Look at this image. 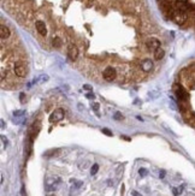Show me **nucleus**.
I'll list each match as a JSON object with an SVG mask.
<instances>
[{"label":"nucleus","instance_id":"0eeeda50","mask_svg":"<svg viewBox=\"0 0 195 196\" xmlns=\"http://www.w3.org/2000/svg\"><path fill=\"white\" fill-rule=\"evenodd\" d=\"M146 46H147V48H148V49H151V51H153V52H154L157 48H159V47H160V41H159L158 39H155V37H151V39H148V40H147Z\"/></svg>","mask_w":195,"mask_h":196},{"label":"nucleus","instance_id":"c85d7f7f","mask_svg":"<svg viewBox=\"0 0 195 196\" xmlns=\"http://www.w3.org/2000/svg\"><path fill=\"white\" fill-rule=\"evenodd\" d=\"M52 196H54V195H52Z\"/></svg>","mask_w":195,"mask_h":196},{"label":"nucleus","instance_id":"a211bd4d","mask_svg":"<svg viewBox=\"0 0 195 196\" xmlns=\"http://www.w3.org/2000/svg\"><path fill=\"white\" fill-rule=\"evenodd\" d=\"M113 118H115L116 120H122V119H123V116H122V113L116 112V113H115V116H113Z\"/></svg>","mask_w":195,"mask_h":196},{"label":"nucleus","instance_id":"1a4fd4ad","mask_svg":"<svg viewBox=\"0 0 195 196\" xmlns=\"http://www.w3.org/2000/svg\"><path fill=\"white\" fill-rule=\"evenodd\" d=\"M35 27H36V30H38V33H39L40 35H42V36H46V35H47V28H46L45 22L38 21V22L35 23Z\"/></svg>","mask_w":195,"mask_h":196},{"label":"nucleus","instance_id":"bb28decb","mask_svg":"<svg viewBox=\"0 0 195 196\" xmlns=\"http://www.w3.org/2000/svg\"><path fill=\"white\" fill-rule=\"evenodd\" d=\"M172 191H173V194H175L176 196H177V195L179 194V192H178V189H177V188H173V189H172Z\"/></svg>","mask_w":195,"mask_h":196},{"label":"nucleus","instance_id":"6e6552de","mask_svg":"<svg viewBox=\"0 0 195 196\" xmlns=\"http://www.w3.org/2000/svg\"><path fill=\"white\" fill-rule=\"evenodd\" d=\"M68 55L71 60H76L77 57H78V49L75 45H69L68 47Z\"/></svg>","mask_w":195,"mask_h":196},{"label":"nucleus","instance_id":"4be33fe9","mask_svg":"<svg viewBox=\"0 0 195 196\" xmlns=\"http://www.w3.org/2000/svg\"><path fill=\"white\" fill-rule=\"evenodd\" d=\"M86 97H87V99H93V100H94V99H95V95L92 94V93H89V94L86 95Z\"/></svg>","mask_w":195,"mask_h":196},{"label":"nucleus","instance_id":"f8f14e48","mask_svg":"<svg viewBox=\"0 0 195 196\" xmlns=\"http://www.w3.org/2000/svg\"><path fill=\"white\" fill-rule=\"evenodd\" d=\"M10 35H11V31H10L9 27H6L4 24L0 27V36H2V40H5V39L10 37Z\"/></svg>","mask_w":195,"mask_h":196},{"label":"nucleus","instance_id":"393cba45","mask_svg":"<svg viewBox=\"0 0 195 196\" xmlns=\"http://www.w3.org/2000/svg\"><path fill=\"white\" fill-rule=\"evenodd\" d=\"M131 195H133V196H141V194H139L136 190H133V191H131Z\"/></svg>","mask_w":195,"mask_h":196},{"label":"nucleus","instance_id":"2eb2a0df","mask_svg":"<svg viewBox=\"0 0 195 196\" xmlns=\"http://www.w3.org/2000/svg\"><path fill=\"white\" fill-rule=\"evenodd\" d=\"M62 43H63V42H62V40H60L59 37H54V39H53V46H54V47L58 48V47L62 46Z\"/></svg>","mask_w":195,"mask_h":196},{"label":"nucleus","instance_id":"5701e85b","mask_svg":"<svg viewBox=\"0 0 195 196\" xmlns=\"http://www.w3.org/2000/svg\"><path fill=\"white\" fill-rule=\"evenodd\" d=\"M24 99H26L24 93H21V95H20V100H21V102H24Z\"/></svg>","mask_w":195,"mask_h":196},{"label":"nucleus","instance_id":"423d86ee","mask_svg":"<svg viewBox=\"0 0 195 196\" xmlns=\"http://www.w3.org/2000/svg\"><path fill=\"white\" fill-rule=\"evenodd\" d=\"M63 118H64V111L59 108V110H56V111L50 116V122H51V123H57V122H60Z\"/></svg>","mask_w":195,"mask_h":196},{"label":"nucleus","instance_id":"f3484780","mask_svg":"<svg viewBox=\"0 0 195 196\" xmlns=\"http://www.w3.org/2000/svg\"><path fill=\"white\" fill-rule=\"evenodd\" d=\"M101 131H103V134H105L106 136H113L112 131H111V130H109V129H106V128H104Z\"/></svg>","mask_w":195,"mask_h":196},{"label":"nucleus","instance_id":"9d476101","mask_svg":"<svg viewBox=\"0 0 195 196\" xmlns=\"http://www.w3.org/2000/svg\"><path fill=\"white\" fill-rule=\"evenodd\" d=\"M59 179L58 178H51V179H48L47 182H46V190H56L57 189V186H58V184H59Z\"/></svg>","mask_w":195,"mask_h":196},{"label":"nucleus","instance_id":"b1692460","mask_svg":"<svg viewBox=\"0 0 195 196\" xmlns=\"http://www.w3.org/2000/svg\"><path fill=\"white\" fill-rule=\"evenodd\" d=\"M14 114H15L16 117H21V116L23 114V111H16V112H15Z\"/></svg>","mask_w":195,"mask_h":196},{"label":"nucleus","instance_id":"a878e982","mask_svg":"<svg viewBox=\"0 0 195 196\" xmlns=\"http://www.w3.org/2000/svg\"><path fill=\"white\" fill-rule=\"evenodd\" d=\"M159 177H160V178H164V177H165V171H160Z\"/></svg>","mask_w":195,"mask_h":196},{"label":"nucleus","instance_id":"cd10ccee","mask_svg":"<svg viewBox=\"0 0 195 196\" xmlns=\"http://www.w3.org/2000/svg\"><path fill=\"white\" fill-rule=\"evenodd\" d=\"M121 191H122V195H123L124 194V185H122V190Z\"/></svg>","mask_w":195,"mask_h":196},{"label":"nucleus","instance_id":"ddd939ff","mask_svg":"<svg viewBox=\"0 0 195 196\" xmlns=\"http://www.w3.org/2000/svg\"><path fill=\"white\" fill-rule=\"evenodd\" d=\"M164 55H165V52H164V49L163 48H157L155 51H154V59L155 60H161L163 58H164Z\"/></svg>","mask_w":195,"mask_h":196},{"label":"nucleus","instance_id":"20e7f679","mask_svg":"<svg viewBox=\"0 0 195 196\" xmlns=\"http://www.w3.org/2000/svg\"><path fill=\"white\" fill-rule=\"evenodd\" d=\"M116 76H117V72H116L115 67H112V66H107V67L103 71V77H104V79L107 81V82H112V81L116 78Z\"/></svg>","mask_w":195,"mask_h":196},{"label":"nucleus","instance_id":"6ab92c4d","mask_svg":"<svg viewBox=\"0 0 195 196\" xmlns=\"http://www.w3.org/2000/svg\"><path fill=\"white\" fill-rule=\"evenodd\" d=\"M92 108L98 112V111H99V104H98V102H93L92 104Z\"/></svg>","mask_w":195,"mask_h":196},{"label":"nucleus","instance_id":"f03ea898","mask_svg":"<svg viewBox=\"0 0 195 196\" xmlns=\"http://www.w3.org/2000/svg\"><path fill=\"white\" fill-rule=\"evenodd\" d=\"M175 93H176V96L178 101H182V102H188V99H189V95L187 93V90L182 87V85H177L176 89H175Z\"/></svg>","mask_w":195,"mask_h":196},{"label":"nucleus","instance_id":"4468645a","mask_svg":"<svg viewBox=\"0 0 195 196\" xmlns=\"http://www.w3.org/2000/svg\"><path fill=\"white\" fill-rule=\"evenodd\" d=\"M98 171H99V165H98V164H94V165L92 166V168H90V174L94 176V174L98 173Z\"/></svg>","mask_w":195,"mask_h":196},{"label":"nucleus","instance_id":"39448f33","mask_svg":"<svg viewBox=\"0 0 195 196\" xmlns=\"http://www.w3.org/2000/svg\"><path fill=\"white\" fill-rule=\"evenodd\" d=\"M40 129H41V123H40L39 120H36L35 123H33V125H32L30 129H29V140L34 141V138L38 136Z\"/></svg>","mask_w":195,"mask_h":196},{"label":"nucleus","instance_id":"dca6fc26","mask_svg":"<svg viewBox=\"0 0 195 196\" xmlns=\"http://www.w3.org/2000/svg\"><path fill=\"white\" fill-rule=\"evenodd\" d=\"M38 81H48V76L47 75H42V76H40L39 78H36V79H34V82H38Z\"/></svg>","mask_w":195,"mask_h":196},{"label":"nucleus","instance_id":"f257e3e1","mask_svg":"<svg viewBox=\"0 0 195 196\" xmlns=\"http://www.w3.org/2000/svg\"><path fill=\"white\" fill-rule=\"evenodd\" d=\"M172 19L177 23V24H179V25H182V24H184L185 22H187V18H188V16H187V13H185V11L184 10H179V9H177V10H173V12H172Z\"/></svg>","mask_w":195,"mask_h":196},{"label":"nucleus","instance_id":"412c9836","mask_svg":"<svg viewBox=\"0 0 195 196\" xmlns=\"http://www.w3.org/2000/svg\"><path fill=\"white\" fill-rule=\"evenodd\" d=\"M139 173H140V176H141V177H145V176L147 174V170H146V168H140Z\"/></svg>","mask_w":195,"mask_h":196},{"label":"nucleus","instance_id":"9b49d317","mask_svg":"<svg viewBox=\"0 0 195 196\" xmlns=\"http://www.w3.org/2000/svg\"><path fill=\"white\" fill-rule=\"evenodd\" d=\"M152 67H153V63L151 59H143L141 61V69L143 72H149L152 70Z\"/></svg>","mask_w":195,"mask_h":196},{"label":"nucleus","instance_id":"7ed1b4c3","mask_svg":"<svg viewBox=\"0 0 195 196\" xmlns=\"http://www.w3.org/2000/svg\"><path fill=\"white\" fill-rule=\"evenodd\" d=\"M14 71H15V73H16V76H18V77H21V78H24L28 73V71H27V69H26V65L23 64V63H21V61H17L16 64H15V66H14Z\"/></svg>","mask_w":195,"mask_h":196},{"label":"nucleus","instance_id":"aec40b11","mask_svg":"<svg viewBox=\"0 0 195 196\" xmlns=\"http://www.w3.org/2000/svg\"><path fill=\"white\" fill-rule=\"evenodd\" d=\"M83 90H88V91H92L93 90V87L90 84H84L83 85Z\"/></svg>","mask_w":195,"mask_h":196}]
</instances>
